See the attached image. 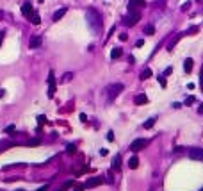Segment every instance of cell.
<instances>
[{
    "instance_id": "cell-20",
    "label": "cell",
    "mask_w": 203,
    "mask_h": 191,
    "mask_svg": "<svg viewBox=\"0 0 203 191\" xmlns=\"http://www.w3.org/2000/svg\"><path fill=\"white\" fill-rule=\"evenodd\" d=\"M194 102H196V98H194V97H187V98H185V102H184V104H185V105H193V104H194Z\"/></svg>"
},
{
    "instance_id": "cell-28",
    "label": "cell",
    "mask_w": 203,
    "mask_h": 191,
    "mask_svg": "<svg viewBox=\"0 0 203 191\" xmlns=\"http://www.w3.org/2000/svg\"><path fill=\"white\" fill-rule=\"evenodd\" d=\"M14 129H16V127H14V125H9V127H7V129H5V132H7V134H9V132H14Z\"/></svg>"
},
{
    "instance_id": "cell-5",
    "label": "cell",
    "mask_w": 203,
    "mask_h": 191,
    "mask_svg": "<svg viewBox=\"0 0 203 191\" xmlns=\"http://www.w3.org/2000/svg\"><path fill=\"white\" fill-rule=\"evenodd\" d=\"M100 184H103V179H102V177H91V179L86 181L84 188H96V186H100Z\"/></svg>"
},
{
    "instance_id": "cell-36",
    "label": "cell",
    "mask_w": 203,
    "mask_h": 191,
    "mask_svg": "<svg viewBox=\"0 0 203 191\" xmlns=\"http://www.w3.org/2000/svg\"><path fill=\"white\" fill-rule=\"evenodd\" d=\"M200 77H202V88H203V66H202V73H200Z\"/></svg>"
},
{
    "instance_id": "cell-12",
    "label": "cell",
    "mask_w": 203,
    "mask_h": 191,
    "mask_svg": "<svg viewBox=\"0 0 203 191\" xmlns=\"http://www.w3.org/2000/svg\"><path fill=\"white\" fill-rule=\"evenodd\" d=\"M134 102H136V104H137V105H141V104H148V97H146V95H143V93H141V95H137V97H136V98H134Z\"/></svg>"
},
{
    "instance_id": "cell-40",
    "label": "cell",
    "mask_w": 203,
    "mask_h": 191,
    "mask_svg": "<svg viewBox=\"0 0 203 191\" xmlns=\"http://www.w3.org/2000/svg\"><path fill=\"white\" fill-rule=\"evenodd\" d=\"M18 191H25V190H18Z\"/></svg>"
},
{
    "instance_id": "cell-15",
    "label": "cell",
    "mask_w": 203,
    "mask_h": 191,
    "mask_svg": "<svg viewBox=\"0 0 203 191\" xmlns=\"http://www.w3.org/2000/svg\"><path fill=\"white\" fill-rule=\"evenodd\" d=\"M29 20H30L34 25H39V23H41V20H39V14H37V13H32V14L29 16Z\"/></svg>"
},
{
    "instance_id": "cell-32",
    "label": "cell",
    "mask_w": 203,
    "mask_h": 191,
    "mask_svg": "<svg viewBox=\"0 0 203 191\" xmlns=\"http://www.w3.org/2000/svg\"><path fill=\"white\" fill-rule=\"evenodd\" d=\"M107 139H109V141H114V134H112V132H109V134H107Z\"/></svg>"
},
{
    "instance_id": "cell-21",
    "label": "cell",
    "mask_w": 203,
    "mask_h": 191,
    "mask_svg": "<svg viewBox=\"0 0 203 191\" xmlns=\"http://www.w3.org/2000/svg\"><path fill=\"white\" fill-rule=\"evenodd\" d=\"M71 77H73V73H70V72H68V73H64V75H62V80H64V82H70V80H71Z\"/></svg>"
},
{
    "instance_id": "cell-8",
    "label": "cell",
    "mask_w": 203,
    "mask_h": 191,
    "mask_svg": "<svg viewBox=\"0 0 203 191\" xmlns=\"http://www.w3.org/2000/svg\"><path fill=\"white\" fill-rule=\"evenodd\" d=\"M32 13H34V11H32V4H30V2H25V4H23V7H21V14L29 18Z\"/></svg>"
},
{
    "instance_id": "cell-30",
    "label": "cell",
    "mask_w": 203,
    "mask_h": 191,
    "mask_svg": "<svg viewBox=\"0 0 203 191\" xmlns=\"http://www.w3.org/2000/svg\"><path fill=\"white\" fill-rule=\"evenodd\" d=\"M143 45H144V41H143V39H137V41H136V46H137V48H139V46H143Z\"/></svg>"
},
{
    "instance_id": "cell-33",
    "label": "cell",
    "mask_w": 203,
    "mask_h": 191,
    "mask_svg": "<svg viewBox=\"0 0 203 191\" xmlns=\"http://www.w3.org/2000/svg\"><path fill=\"white\" fill-rule=\"evenodd\" d=\"M127 38H128L127 34H119V39H121V41H127Z\"/></svg>"
},
{
    "instance_id": "cell-3",
    "label": "cell",
    "mask_w": 203,
    "mask_h": 191,
    "mask_svg": "<svg viewBox=\"0 0 203 191\" xmlns=\"http://www.w3.org/2000/svg\"><path fill=\"white\" fill-rule=\"evenodd\" d=\"M55 95V77H53V72L48 73V98H53Z\"/></svg>"
},
{
    "instance_id": "cell-27",
    "label": "cell",
    "mask_w": 203,
    "mask_h": 191,
    "mask_svg": "<svg viewBox=\"0 0 203 191\" xmlns=\"http://www.w3.org/2000/svg\"><path fill=\"white\" fill-rule=\"evenodd\" d=\"M37 122H39V125H43V123L46 122V118H45V116L41 114V116H37Z\"/></svg>"
},
{
    "instance_id": "cell-29",
    "label": "cell",
    "mask_w": 203,
    "mask_h": 191,
    "mask_svg": "<svg viewBox=\"0 0 203 191\" xmlns=\"http://www.w3.org/2000/svg\"><path fill=\"white\" fill-rule=\"evenodd\" d=\"M4 38H5V30H0V46H2V41H4Z\"/></svg>"
},
{
    "instance_id": "cell-16",
    "label": "cell",
    "mask_w": 203,
    "mask_h": 191,
    "mask_svg": "<svg viewBox=\"0 0 203 191\" xmlns=\"http://www.w3.org/2000/svg\"><path fill=\"white\" fill-rule=\"evenodd\" d=\"M121 54H123L121 48H112V52H111V59H118V57H121Z\"/></svg>"
},
{
    "instance_id": "cell-26",
    "label": "cell",
    "mask_w": 203,
    "mask_h": 191,
    "mask_svg": "<svg viewBox=\"0 0 203 191\" xmlns=\"http://www.w3.org/2000/svg\"><path fill=\"white\" fill-rule=\"evenodd\" d=\"M66 152H68V154H75V145H68Z\"/></svg>"
},
{
    "instance_id": "cell-34",
    "label": "cell",
    "mask_w": 203,
    "mask_h": 191,
    "mask_svg": "<svg viewBox=\"0 0 203 191\" xmlns=\"http://www.w3.org/2000/svg\"><path fill=\"white\" fill-rule=\"evenodd\" d=\"M37 191H48V186H43V188H39Z\"/></svg>"
},
{
    "instance_id": "cell-31",
    "label": "cell",
    "mask_w": 203,
    "mask_h": 191,
    "mask_svg": "<svg viewBox=\"0 0 203 191\" xmlns=\"http://www.w3.org/2000/svg\"><path fill=\"white\" fill-rule=\"evenodd\" d=\"M189 5H191V4H189V2H185V4L182 5V11H187V9H189Z\"/></svg>"
},
{
    "instance_id": "cell-14",
    "label": "cell",
    "mask_w": 203,
    "mask_h": 191,
    "mask_svg": "<svg viewBox=\"0 0 203 191\" xmlns=\"http://www.w3.org/2000/svg\"><path fill=\"white\" fill-rule=\"evenodd\" d=\"M180 38H182V34H177V36H175V38L169 41V45H168V52H171V50L175 48V45L178 43V39H180Z\"/></svg>"
},
{
    "instance_id": "cell-19",
    "label": "cell",
    "mask_w": 203,
    "mask_h": 191,
    "mask_svg": "<svg viewBox=\"0 0 203 191\" xmlns=\"http://www.w3.org/2000/svg\"><path fill=\"white\" fill-rule=\"evenodd\" d=\"M153 125H155V118H150V120H146V122L143 123V127H144V129H152Z\"/></svg>"
},
{
    "instance_id": "cell-1",
    "label": "cell",
    "mask_w": 203,
    "mask_h": 191,
    "mask_svg": "<svg viewBox=\"0 0 203 191\" xmlns=\"http://www.w3.org/2000/svg\"><path fill=\"white\" fill-rule=\"evenodd\" d=\"M121 91H123V84H119V82H118V84H111V86L107 88V98H109V100H114Z\"/></svg>"
},
{
    "instance_id": "cell-7",
    "label": "cell",
    "mask_w": 203,
    "mask_h": 191,
    "mask_svg": "<svg viewBox=\"0 0 203 191\" xmlns=\"http://www.w3.org/2000/svg\"><path fill=\"white\" fill-rule=\"evenodd\" d=\"M143 5H144V0H130L128 2V11H137Z\"/></svg>"
},
{
    "instance_id": "cell-17",
    "label": "cell",
    "mask_w": 203,
    "mask_h": 191,
    "mask_svg": "<svg viewBox=\"0 0 203 191\" xmlns=\"http://www.w3.org/2000/svg\"><path fill=\"white\" fill-rule=\"evenodd\" d=\"M119 168H121V157L116 156L114 161H112V170H119Z\"/></svg>"
},
{
    "instance_id": "cell-25",
    "label": "cell",
    "mask_w": 203,
    "mask_h": 191,
    "mask_svg": "<svg viewBox=\"0 0 203 191\" xmlns=\"http://www.w3.org/2000/svg\"><path fill=\"white\" fill-rule=\"evenodd\" d=\"M159 84L162 86V88H166V77L162 75V77H159Z\"/></svg>"
},
{
    "instance_id": "cell-4",
    "label": "cell",
    "mask_w": 203,
    "mask_h": 191,
    "mask_svg": "<svg viewBox=\"0 0 203 191\" xmlns=\"http://www.w3.org/2000/svg\"><path fill=\"white\" fill-rule=\"evenodd\" d=\"M146 145H148V141H146V139H136V141H132L130 150H132V152H139V150H143Z\"/></svg>"
},
{
    "instance_id": "cell-24",
    "label": "cell",
    "mask_w": 203,
    "mask_h": 191,
    "mask_svg": "<svg viewBox=\"0 0 203 191\" xmlns=\"http://www.w3.org/2000/svg\"><path fill=\"white\" fill-rule=\"evenodd\" d=\"M71 186H73V181H68V182H64V184H62V190L66 191L68 188H71Z\"/></svg>"
},
{
    "instance_id": "cell-13",
    "label": "cell",
    "mask_w": 203,
    "mask_h": 191,
    "mask_svg": "<svg viewBox=\"0 0 203 191\" xmlns=\"http://www.w3.org/2000/svg\"><path fill=\"white\" fill-rule=\"evenodd\" d=\"M128 166H130L132 170H136V168L139 166V157H137V156H132V157L128 159Z\"/></svg>"
},
{
    "instance_id": "cell-35",
    "label": "cell",
    "mask_w": 203,
    "mask_h": 191,
    "mask_svg": "<svg viewBox=\"0 0 203 191\" xmlns=\"http://www.w3.org/2000/svg\"><path fill=\"white\" fill-rule=\"evenodd\" d=\"M82 190H84L82 186H77V188H75V190H73V191H82Z\"/></svg>"
},
{
    "instance_id": "cell-39",
    "label": "cell",
    "mask_w": 203,
    "mask_h": 191,
    "mask_svg": "<svg viewBox=\"0 0 203 191\" xmlns=\"http://www.w3.org/2000/svg\"><path fill=\"white\" fill-rule=\"evenodd\" d=\"M57 191H64V190H62V188H59V190H57Z\"/></svg>"
},
{
    "instance_id": "cell-23",
    "label": "cell",
    "mask_w": 203,
    "mask_h": 191,
    "mask_svg": "<svg viewBox=\"0 0 203 191\" xmlns=\"http://www.w3.org/2000/svg\"><path fill=\"white\" fill-rule=\"evenodd\" d=\"M144 32H146V34H153V32H155V29H153V25H148V27L144 29Z\"/></svg>"
},
{
    "instance_id": "cell-9",
    "label": "cell",
    "mask_w": 203,
    "mask_h": 191,
    "mask_svg": "<svg viewBox=\"0 0 203 191\" xmlns=\"http://www.w3.org/2000/svg\"><path fill=\"white\" fill-rule=\"evenodd\" d=\"M29 45H30V48H39L41 46V38L39 36H32L30 41H29Z\"/></svg>"
},
{
    "instance_id": "cell-10",
    "label": "cell",
    "mask_w": 203,
    "mask_h": 191,
    "mask_svg": "<svg viewBox=\"0 0 203 191\" xmlns=\"http://www.w3.org/2000/svg\"><path fill=\"white\" fill-rule=\"evenodd\" d=\"M193 66H194V61H193L191 57H187V59L184 61V70H185V73H191V72H193Z\"/></svg>"
},
{
    "instance_id": "cell-18",
    "label": "cell",
    "mask_w": 203,
    "mask_h": 191,
    "mask_svg": "<svg viewBox=\"0 0 203 191\" xmlns=\"http://www.w3.org/2000/svg\"><path fill=\"white\" fill-rule=\"evenodd\" d=\"M139 77H141V80H146V79H150V77H152V70H150V68L143 70V73H141Z\"/></svg>"
},
{
    "instance_id": "cell-38",
    "label": "cell",
    "mask_w": 203,
    "mask_h": 191,
    "mask_svg": "<svg viewBox=\"0 0 203 191\" xmlns=\"http://www.w3.org/2000/svg\"><path fill=\"white\" fill-rule=\"evenodd\" d=\"M2 18H4V13H2V11H0V20H2Z\"/></svg>"
},
{
    "instance_id": "cell-37",
    "label": "cell",
    "mask_w": 203,
    "mask_h": 191,
    "mask_svg": "<svg viewBox=\"0 0 203 191\" xmlns=\"http://www.w3.org/2000/svg\"><path fill=\"white\" fill-rule=\"evenodd\" d=\"M4 93H5V91H4V89H0V98L4 97Z\"/></svg>"
},
{
    "instance_id": "cell-6",
    "label": "cell",
    "mask_w": 203,
    "mask_h": 191,
    "mask_svg": "<svg viewBox=\"0 0 203 191\" xmlns=\"http://www.w3.org/2000/svg\"><path fill=\"white\" fill-rule=\"evenodd\" d=\"M189 157L191 159H196V161H203V150L202 148H193L189 152Z\"/></svg>"
},
{
    "instance_id": "cell-11",
    "label": "cell",
    "mask_w": 203,
    "mask_h": 191,
    "mask_svg": "<svg viewBox=\"0 0 203 191\" xmlns=\"http://www.w3.org/2000/svg\"><path fill=\"white\" fill-rule=\"evenodd\" d=\"M66 13H68V9H66V7H62V9H59V11H55V13H53V18H52V20H53V21H59V20H61Z\"/></svg>"
},
{
    "instance_id": "cell-22",
    "label": "cell",
    "mask_w": 203,
    "mask_h": 191,
    "mask_svg": "<svg viewBox=\"0 0 203 191\" xmlns=\"http://www.w3.org/2000/svg\"><path fill=\"white\" fill-rule=\"evenodd\" d=\"M198 32H200V29H198V27H191V29L187 30V34H191V36H193V34H198Z\"/></svg>"
},
{
    "instance_id": "cell-2",
    "label": "cell",
    "mask_w": 203,
    "mask_h": 191,
    "mask_svg": "<svg viewBox=\"0 0 203 191\" xmlns=\"http://www.w3.org/2000/svg\"><path fill=\"white\" fill-rule=\"evenodd\" d=\"M141 20V14H139V11H130V14L123 20V23L127 25V27H132V25H136L137 21Z\"/></svg>"
},
{
    "instance_id": "cell-41",
    "label": "cell",
    "mask_w": 203,
    "mask_h": 191,
    "mask_svg": "<svg viewBox=\"0 0 203 191\" xmlns=\"http://www.w3.org/2000/svg\"><path fill=\"white\" fill-rule=\"evenodd\" d=\"M202 191H203V190H202Z\"/></svg>"
}]
</instances>
